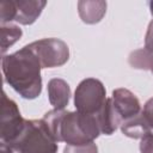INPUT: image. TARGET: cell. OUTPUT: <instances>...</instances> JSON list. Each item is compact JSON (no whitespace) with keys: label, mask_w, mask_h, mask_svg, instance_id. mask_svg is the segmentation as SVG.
Segmentation results:
<instances>
[{"label":"cell","mask_w":153,"mask_h":153,"mask_svg":"<svg viewBox=\"0 0 153 153\" xmlns=\"http://www.w3.org/2000/svg\"><path fill=\"white\" fill-rule=\"evenodd\" d=\"M26 45L35 54L42 68L63 66L69 59V48L60 38H42Z\"/></svg>","instance_id":"obj_6"},{"label":"cell","mask_w":153,"mask_h":153,"mask_svg":"<svg viewBox=\"0 0 153 153\" xmlns=\"http://www.w3.org/2000/svg\"><path fill=\"white\" fill-rule=\"evenodd\" d=\"M149 8H151V13L153 16V1L149 2ZM145 47L147 48H153V19L149 22L147 31H146V36H145Z\"/></svg>","instance_id":"obj_18"},{"label":"cell","mask_w":153,"mask_h":153,"mask_svg":"<svg viewBox=\"0 0 153 153\" xmlns=\"http://www.w3.org/2000/svg\"><path fill=\"white\" fill-rule=\"evenodd\" d=\"M122 133L130 137V139H142L146 134H148L151 131V127L147 124L143 115H142V110L140 114L123 121L120 126Z\"/></svg>","instance_id":"obj_12"},{"label":"cell","mask_w":153,"mask_h":153,"mask_svg":"<svg viewBox=\"0 0 153 153\" xmlns=\"http://www.w3.org/2000/svg\"><path fill=\"white\" fill-rule=\"evenodd\" d=\"M128 62L135 69L153 72V48L143 47L131 51L128 56Z\"/></svg>","instance_id":"obj_13"},{"label":"cell","mask_w":153,"mask_h":153,"mask_svg":"<svg viewBox=\"0 0 153 153\" xmlns=\"http://www.w3.org/2000/svg\"><path fill=\"white\" fill-rule=\"evenodd\" d=\"M78 12L84 23L96 24L103 19L106 12V2L105 1H88V0L79 1Z\"/></svg>","instance_id":"obj_11"},{"label":"cell","mask_w":153,"mask_h":153,"mask_svg":"<svg viewBox=\"0 0 153 153\" xmlns=\"http://www.w3.org/2000/svg\"><path fill=\"white\" fill-rule=\"evenodd\" d=\"M25 124L18 105L14 100L10 99L6 92L1 98V120H0V143L1 153H5L8 147L19 136Z\"/></svg>","instance_id":"obj_5"},{"label":"cell","mask_w":153,"mask_h":153,"mask_svg":"<svg viewBox=\"0 0 153 153\" xmlns=\"http://www.w3.org/2000/svg\"><path fill=\"white\" fill-rule=\"evenodd\" d=\"M140 153H153V133L149 131L140 141Z\"/></svg>","instance_id":"obj_16"},{"label":"cell","mask_w":153,"mask_h":153,"mask_svg":"<svg viewBox=\"0 0 153 153\" xmlns=\"http://www.w3.org/2000/svg\"><path fill=\"white\" fill-rule=\"evenodd\" d=\"M152 73H153V72H152Z\"/></svg>","instance_id":"obj_19"},{"label":"cell","mask_w":153,"mask_h":153,"mask_svg":"<svg viewBox=\"0 0 153 153\" xmlns=\"http://www.w3.org/2000/svg\"><path fill=\"white\" fill-rule=\"evenodd\" d=\"M106 91L103 82L94 78H87L79 82L74 92V106L76 111L94 115L104 105Z\"/></svg>","instance_id":"obj_4"},{"label":"cell","mask_w":153,"mask_h":153,"mask_svg":"<svg viewBox=\"0 0 153 153\" xmlns=\"http://www.w3.org/2000/svg\"><path fill=\"white\" fill-rule=\"evenodd\" d=\"M4 80L19 96L35 99L42 92L41 63L27 45L18 51L4 55L1 60Z\"/></svg>","instance_id":"obj_1"},{"label":"cell","mask_w":153,"mask_h":153,"mask_svg":"<svg viewBox=\"0 0 153 153\" xmlns=\"http://www.w3.org/2000/svg\"><path fill=\"white\" fill-rule=\"evenodd\" d=\"M47 90L49 103L54 106V109L63 110L68 105L71 99V87L66 80L60 78L50 79Z\"/></svg>","instance_id":"obj_10"},{"label":"cell","mask_w":153,"mask_h":153,"mask_svg":"<svg viewBox=\"0 0 153 153\" xmlns=\"http://www.w3.org/2000/svg\"><path fill=\"white\" fill-rule=\"evenodd\" d=\"M142 115L147 122V124L151 127V129L153 128V97L149 98L145 105H143V109H142Z\"/></svg>","instance_id":"obj_17"},{"label":"cell","mask_w":153,"mask_h":153,"mask_svg":"<svg viewBox=\"0 0 153 153\" xmlns=\"http://www.w3.org/2000/svg\"><path fill=\"white\" fill-rule=\"evenodd\" d=\"M57 142L43 120H25L24 128L5 153H56Z\"/></svg>","instance_id":"obj_3"},{"label":"cell","mask_w":153,"mask_h":153,"mask_svg":"<svg viewBox=\"0 0 153 153\" xmlns=\"http://www.w3.org/2000/svg\"><path fill=\"white\" fill-rule=\"evenodd\" d=\"M42 120L56 142L85 145L93 142L102 134L96 115L54 109L48 111Z\"/></svg>","instance_id":"obj_2"},{"label":"cell","mask_w":153,"mask_h":153,"mask_svg":"<svg viewBox=\"0 0 153 153\" xmlns=\"http://www.w3.org/2000/svg\"><path fill=\"white\" fill-rule=\"evenodd\" d=\"M111 99L116 111L122 118V122L141 112V105L137 97L127 88L114 90Z\"/></svg>","instance_id":"obj_7"},{"label":"cell","mask_w":153,"mask_h":153,"mask_svg":"<svg viewBox=\"0 0 153 153\" xmlns=\"http://www.w3.org/2000/svg\"><path fill=\"white\" fill-rule=\"evenodd\" d=\"M47 2L43 0L14 1V22L22 25H31L41 16Z\"/></svg>","instance_id":"obj_8"},{"label":"cell","mask_w":153,"mask_h":153,"mask_svg":"<svg viewBox=\"0 0 153 153\" xmlns=\"http://www.w3.org/2000/svg\"><path fill=\"white\" fill-rule=\"evenodd\" d=\"M94 115L97 117L100 133L104 135H111L122 123V118L116 111L111 98H106L104 105Z\"/></svg>","instance_id":"obj_9"},{"label":"cell","mask_w":153,"mask_h":153,"mask_svg":"<svg viewBox=\"0 0 153 153\" xmlns=\"http://www.w3.org/2000/svg\"><path fill=\"white\" fill-rule=\"evenodd\" d=\"M63 153H98V147L94 142L85 145H66Z\"/></svg>","instance_id":"obj_15"},{"label":"cell","mask_w":153,"mask_h":153,"mask_svg":"<svg viewBox=\"0 0 153 153\" xmlns=\"http://www.w3.org/2000/svg\"><path fill=\"white\" fill-rule=\"evenodd\" d=\"M23 31L19 26L13 24H1V53L5 54L6 50L13 45L22 37Z\"/></svg>","instance_id":"obj_14"}]
</instances>
